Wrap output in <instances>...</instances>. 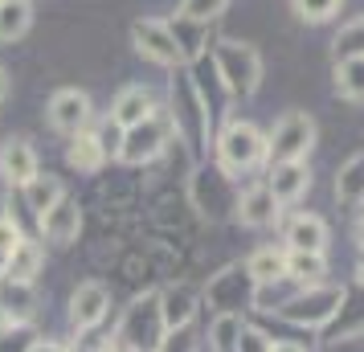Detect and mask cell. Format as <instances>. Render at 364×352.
Returning a JSON list of instances; mask_svg holds the SVG:
<instances>
[{"label": "cell", "mask_w": 364, "mask_h": 352, "mask_svg": "<svg viewBox=\"0 0 364 352\" xmlns=\"http://www.w3.org/2000/svg\"><path fill=\"white\" fill-rule=\"evenodd\" d=\"M0 4H9V0H0Z\"/></svg>", "instance_id": "cell-41"}, {"label": "cell", "mask_w": 364, "mask_h": 352, "mask_svg": "<svg viewBox=\"0 0 364 352\" xmlns=\"http://www.w3.org/2000/svg\"><path fill=\"white\" fill-rule=\"evenodd\" d=\"M29 352H70V348L58 344V340H37V344H29Z\"/></svg>", "instance_id": "cell-36"}, {"label": "cell", "mask_w": 364, "mask_h": 352, "mask_svg": "<svg viewBox=\"0 0 364 352\" xmlns=\"http://www.w3.org/2000/svg\"><path fill=\"white\" fill-rule=\"evenodd\" d=\"M156 352H200V340H197L193 319H188V324H181V328H168L164 340L156 344Z\"/></svg>", "instance_id": "cell-29"}, {"label": "cell", "mask_w": 364, "mask_h": 352, "mask_svg": "<svg viewBox=\"0 0 364 352\" xmlns=\"http://www.w3.org/2000/svg\"><path fill=\"white\" fill-rule=\"evenodd\" d=\"M270 344H274V340H266V336L254 332V328H242V336H237V352H270Z\"/></svg>", "instance_id": "cell-34"}, {"label": "cell", "mask_w": 364, "mask_h": 352, "mask_svg": "<svg viewBox=\"0 0 364 352\" xmlns=\"http://www.w3.org/2000/svg\"><path fill=\"white\" fill-rule=\"evenodd\" d=\"M237 336H242V319L237 316H217L213 336H209V352H237Z\"/></svg>", "instance_id": "cell-28"}, {"label": "cell", "mask_w": 364, "mask_h": 352, "mask_svg": "<svg viewBox=\"0 0 364 352\" xmlns=\"http://www.w3.org/2000/svg\"><path fill=\"white\" fill-rule=\"evenodd\" d=\"M246 279L254 283H274V279H287V250H274V246H262L246 258Z\"/></svg>", "instance_id": "cell-19"}, {"label": "cell", "mask_w": 364, "mask_h": 352, "mask_svg": "<svg viewBox=\"0 0 364 352\" xmlns=\"http://www.w3.org/2000/svg\"><path fill=\"white\" fill-rule=\"evenodd\" d=\"M0 176L17 188H25L37 176V151L29 148V139H4V148H0Z\"/></svg>", "instance_id": "cell-13"}, {"label": "cell", "mask_w": 364, "mask_h": 352, "mask_svg": "<svg viewBox=\"0 0 364 352\" xmlns=\"http://www.w3.org/2000/svg\"><path fill=\"white\" fill-rule=\"evenodd\" d=\"M37 221H41V234L50 238L53 246H70V242H78V230H82V209H78L74 197H62Z\"/></svg>", "instance_id": "cell-11"}, {"label": "cell", "mask_w": 364, "mask_h": 352, "mask_svg": "<svg viewBox=\"0 0 364 352\" xmlns=\"http://www.w3.org/2000/svg\"><path fill=\"white\" fill-rule=\"evenodd\" d=\"M233 218L250 225V230H266L270 221L279 218V201H274V193L270 185H250L237 193V209H233Z\"/></svg>", "instance_id": "cell-10"}, {"label": "cell", "mask_w": 364, "mask_h": 352, "mask_svg": "<svg viewBox=\"0 0 364 352\" xmlns=\"http://www.w3.org/2000/svg\"><path fill=\"white\" fill-rule=\"evenodd\" d=\"M311 144L315 119L307 111H287L266 135V156H270V164H291V160H303L311 151Z\"/></svg>", "instance_id": "cell-6"}, {"label": "cell", "mask_w": 364, "mask_h": 352, "mask_svg": "<svg viewBox=\"0 0 364 352\" xmlns=\"http://www.w3.org/2000/svg\"><path fill=\"white\" fill-rule=\"evenodd\" d=\"M41 262H46V250H41V242L33 238H21L17 250L9 254V262H4V279H17V283H33L37 274H41Z\"/></svg>", "instance_id": "cell-17"}, {"label": "cell", "mask_w": 364, "mask_h": 352, "mask_svg": "<svg viewBox=\"0 0 364 352\" xmlns=\"http://www.w3.org/2000/svg\"><path fill=\"white\" fill-rule=\"evenodd\" d=\"M287 250H307V254H323L328 250V221L315 213H299L287 225Z\"/></svg>", "instance_id": "cell-15"}, {"label": "cell", "mask_w": 364, "mask_h": 352, "mask_svg": "<svg viewBox=\"0 0 364 352\" xmlns=\"http://www.w3.org/2000/svg\"><path fill=\"white\" fill-rule=\"evenodd\" d=\"M172 135H176V123L168 115H156V111H151L144 123H135V127L123 132L119 160H123V164H151V160H160L168 151Z\"/></svg>", "instance_id": "cell-3"}, {"label": "cell", "mask_w": 364, "mask_h": 352, "mask_svg": "<svg viewBox=\"0 0 364 352\" xmlns=\"http://www.w3.org/2000/svg\"><path fill=\"white\" fill-rule=\"evenodd\" d=\"M102 352H139L132 344V340H123V336H115V340H107V344H102Z\"/></svg>", "instance_id": "cell-35"}, {"label": "cell", "mask_w": 364, "mask_h": 352, "mask_svg": "<svg viewBox=\"0 0 364 352\" xmlns=\"http://www.w3.org/2000/svg\"><path fill=\"white\" fill-rule=\"evenodd\" d=\"M266 185H270V193H274V201H299V197H303V193H307V188H311V172H307V164H303V160H291V164H274L270 168V181H266Z\"/></svg>", "instance_id": "cell-14"}, {"label": "cell", "mask_w": 364, "mask_h": 352, "mask_svg": "<svg viewBox=\"0 0 364 352\" xmlns=\"http://www.w3.org/2000/svg\"><path fill=\"white\" fill-rule=\"evenodd\" d=\"M230 0H181V17L184 21H197V25H209L225 13Z\"/></svg>", "instance_id": "cell-31"}, {"label": "cell", "mask_w": 364, "mask_h": 352, "mask_svg": "<svg viewBox=\"0 0 364 352\" xmlns=\"http://www.w3.org/2000/svg\"><path fill=\"white\" fill-rule=\"evenodd\" d=\"M328 274V258L323 254H307V250H287V279H295L299 287L323 283Z\"/></svg>", "instance_id": "cell-20"}, {"label": "cell", "mask_w": 364, "mask_h": 352, "mask_svg": "<svg viewBox=\"0 0 364 352\" xmlns=\"http://www.w3.org/2000/svg\"><path fill=\"white\" fill-rule=\"evenodd\" d=\"M213 66H217V78L225 82V90L230 95H242V99L254 95L258 82H262V58L246 41H217Z\"/></svg>", "instance_id": "cell-1"}, {"label": "cell", "mask_w": 364, "mask_h": 352, "mask_svg": "<svg viewBox=\"0 0 364 352\" xmlns=\"http://www.w3.org/2000/svg\"><path fill=\"white\" fill-rule=\"evenodd\" d=\"M188 197H193V209L209 221L230 218L237 209V185H233V176L225 168H200L193 176V185H188Z\"/></svg>", "instance_id": "cell-5"}, {"label": "cell", "mask_w": 364, "mask_h": 352, "mask_svg": "<svg viewBox=\"0 0 364 352\" xmlns=\"http://www.w3.org/2000/svg\"><path fill=\"white\" fill-rule=\"evenodd\" d=\"M66 160H70V168H78V172H99L102 160H107V151H102V144L95 139V135L82 132V135H74Z\"/></svg>", "instance_id": "cell-25"}, {"label": "cell", "mask_w": 364, "mask_h": 352, "mask_svg": "<svg viewBox=\"0 0 364 352\" xmlns=\"http://www.w3.org/2000/svg\"><path fill=\"white\" fill-rule=\"evenodd\" d=\"M132 37H135V50L144 53L148 62H156V66H176L184 58L172 25H164V21H135Z\"/></svg>", "instance_id": "cell-8"}, {"label": "cell", "mask_w": 364, "mask_h": 352, "mask_svg": "<svg viewBox=\"0 0 364 352\" xmlns=\"http://www.w3.org/2000/svg\"><path fill=\"white\" fill-rule=\"evenodd\" d=\"M340 303H344V287L311 283V287H299L295 295L279 307V316L287 324H299V328H323L340 311Z\"/></svg>", "instance_id": "cell-2"}, {"label": "cell", "mask_w": 364, "mask_h": 352, "mask_svg": "<svg viewBox=\"0 0 364 352\" xmlns=\"http://www.w3.org/2000/svg\"><path fill=\"white\" fill-rule=\"evenodd\" d=\"M356 274H360V283H364V254H360V267H356Z\"/></svg>", "instance_id": "cell-40"}, {"label": "cell", "mask_w": 364, "mask_h": 352, "mask_svg": "<svg viewBox=\"0 0 364 352\" xmlns=\"http://www.w3.org/2000/svg\"><path fill=\"white\" fill-rule=\"evenodd\" d=\"M270 352H307V348L295 344V340H279V344H270Z\"/></svg>", "instance_id": "cell-37"}, {"label": "cell", "mask_w": 364, "mask_h": 352, "mask_svg": "<svg viewBox=\"0 0 364 352\" xmlns=\"http://www.w3.org/2000/svg\"><path fill=\"white\" fill-rule=\"evenodd\" d=\"M37 307V291L33 283H17V279H0V311L13 319V324H25Z\"/></svg>", "instance_id": "cell-18"}, {"label": "cell", "mask_w": 364, "mask_h": 352, "mask_svg": "<svg viewBox=\"0 0 364 352\" xmlns=\"http://www.w3.org/2000/svg\"><path fill=\"white\" fill-rule=\"evenodd\" d=\"M107 307H111V291L102 283H78V291L70 295V324L86 332V328H95L102 316H107Z\"/></svg>", "instance_id": "cell-12"}, {"label": "cell", "mask_w": 364, "mask_h": 352, "mask_svg": "<svg viewBox=\"0 0 364 352\" xmlns=\"http://www.w3.org/2000/svg\"><path fill=\"white\" fill-rule=\"evenodd\" d=\"M46 115H50V127L62 135H82L86 123H90V99H86L82 90H58L46 107Z\"/></svg>", "instance_id": "cell-9"}, {"label": "cell", "mask_w": 364, "mask_h": 352, "mask_svg": "<svg viewBox=\"0 0 364 352\" xmlns=\"http://www.w3.org/2000/svg\"><path fill=\"white\" fill-rule=\"evenodd\" d=\"M62 197H66V193H62V181H58V176H50V172H46V176L37 172L33 181L25 185V205L33 209L37 218H41L46 209H53V205L62 201Z\"/></svg>", "instance_id": "cell-22"}, {"label": "cell", "mask_w": 364, "mask_h": 352, "mask_svg": "<svg viewBox=\"0 0 364 352\" xmlns=\"http://www.w3.org/2000/svg\"><path fill=\"white\" fill-rule=\"evenodd\" d=\"M168 324H164V303H160V295L156 291H148V295H139V299L127 307V316H123V324H119V336L123 340H132L135 348L144 352H156V344L164 340Z\"/></svg>", "instance_id": "cell-7"}, {"label": "cell", "mask_w": 364, "mask_h": 352, "mask_svg": "<svg viewBox=\"0 0 364 352\" xmlns=\"http://www.w3.org/2000/svg\"><path fill=\"white\" fill-rule=\"evenodd\" d=\"M360 53H364V17H356L336 33V58H360Z\"/></svg>", "instance_id": "cell-30"}, {"label": "cell", "mask_w": 364, "mask_h": 352, "mask_svg": "<svg viewBox=\"0 0 364 352\" xmlns=\"http://www.w3.org/2000/svg\"><path fill=\"white\" fill-rule=\"evenodd\" d=\"M364 332V295L360 299H352L344 291V303H340V311L331 316V336L336 340H348V336Z\"/></svg>", "instance_id": "cell-26"}, {"label": "cell", "mask_w": 364, "mask_h": 352, "mask_svg": "<svg viewBox=\"0 0 364 352\" xmlns=\"http://www.w3.org/2000/svg\"><path fill=\"white\" fill-rule=\"evenodd\" d=\"M9 95V78H4V70H0V99Z\"/></svg>", "instance_id": "cell-38"}, {"label": "cell", "mask_w": 364, "mask_h": 352, "mask_svg": "<svg viewBox=\"0 0 364 352\" xmlns=\"http://www.w3.org/2000/svg\"><path fill=\"white\" fill-rule=\"evenodd\" d=\"M33 25V13H29V0H9L0 4V41H21Z\"/></svg>", "instance_id": "cell-24"}, {"label": "cell", "mask_w": 364, "mask_h": 352, "mask_svg": "<svg viewBox=\"0 0 364 352\" xmlns=\"http://www.w3.org/2000/svg\"><path fill=\"white\" fill-rule=\"evenodd\" d=\"M217 156H221V168L237 176V172H250V168H258L266 160V135L254 127V123H242V119H233L230 127L221 132L217 139Z\"/></svg>", "instance_id": "cell-4"}, {"label": "cell", "mask_w": 364, "mask_h": 352, "mask_svg": "<svg viewBox=\"0 0 364 352\" xmlns=\"http://www.w3.org/2000/svg\"><path fill=\"white\" fill-rule=\"evenodd\" d=\"M151 111H156V107H151V90L148 86H123V90L115 95V102H111V119H115L123 132L135 127V123H144Z\"/></svg>", "instance_id": "cell-16"}, {"label": "cell", "mask_w": 364, "mask_h": 352, "mask_svg": "<svg viewBox=\"0 0 364 352\" xmlns=\"http://www.w3.org/2000/svg\"><path fill=\"white\" fill-rule=\"evenodd\" d=\"M336 197L348 201V205L364 201V151H356V156H348L344 160L340 176H336Z\"/></svg>", "instance_id": "cell-21"}, {"label": "cell", "mask_w": 364, "mask_h": 352, "mask_svg": "<svg viewBox=\"0 0 364 352\" xmlns=\"http://www.w3.org/2000/svg\"><path fill=\"white\" fill-rule=\"evenodd\" d=\"M160 303H164V324L168 328H181V324H188L193 319V303H197V295L188 291V287H176V291H168V295H160Z\"/></svg>", "instance_id": "cell-27"}, {"label": "cell", "mask_w": 364, "mask_h": 352, "mask_svg": "<svg viewBox=\"0 0 364 352\" xmlns=\"http://www.w3.org/2000/svg\"><path fill=\"white\" fill-rule=\"evenodd\" d=\"M17 242H21L17 221H13V218H0V270H4V262H9V254L17 250Z\"/></svg>", "instance_id": "cell-33"}, {"label": "cell", "mask_w": 364, "mask_h": 352, "mask_svg": "<svg viewBox=\"0 0 364 352\" xmlns=\"http://www.w3.org/2000/svg\"><path fill=\"white\" fill-rule=\"evenodd\" d=\"M336 90L348 102H364V53L360 58H340V66H336Z\"/></svg>", "instance_id": "cell-23"}, {"label": "cell", "mask_w": 364, "mask_h": 352, "mask_svg": "<svg viewBox=\"0 0 364 352\" xmlns=\"http://www.w3.org/2000/svg\"><path fill=\"white\" fill-rule=\"evenodd\" d=\"M344 0H295V13L303 21H311V25H319V21H331L336 17V9H340Z\"/></svg>", "instance_id": "cell-32"}, {"label": "cell", "mask_w": 364, "mask_h": 352, "mask_svg": "<svg viewBox=\"0 0 364 352\" xmlns=\"http://www.w3.org/2000/svg\"><path fill=\"white\" fill-rule=\"evenodd\" d=\"M356 242H360V246H364V218L356 221Z\"/></svg>", "instance_id": "cell-39"}]
</instances>
